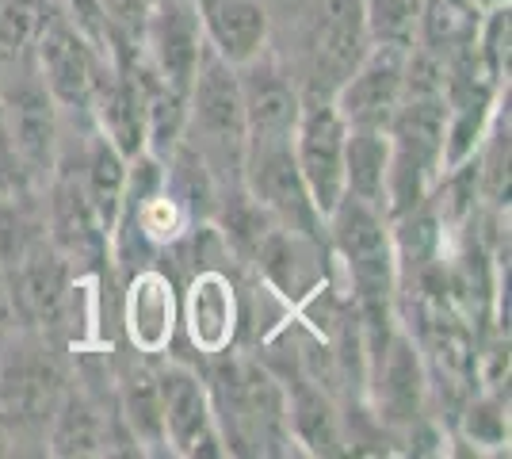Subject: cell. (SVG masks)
<instances>
[{"label": "cell", "instance_id": "1", "mask_svg": "<svg viewBox=\"0 0 512 459\" xmlns=\"http://www.w3.org/2000/svg\"><path fill=\"white\" fill-rule=\"evenodd\" d=\"M211 406L218 433L226 444V456H279L291 452L287 433V394L283 379L268 364L241 352L211 356Z\"/></svg>", "mask_w": 512, "mask_h": 459}, {"label": "cell", "instance_id": "2", "mask_svg": "<svg viewBox=\"0 0 512 459\" xmlns=\"http://www.w3.org/2000/svg\"><path fill=\"white\" fill-rule=\"evenodd\" d=\"M180 146L192 150L211 173L218 192L241 188L245 161V104L237 85V66L203 50V62L188 85V115Z\"/></svg>", "mask_w": 512, "mask_h": 459}, {"label": "cell", "instance_id": "3", "mask_svg": "<svg viewBox=\"0 0 512 459\" xmlns=\"http://www.w3.org/2000/svg\"><path fill=\"white\" fill-rule=\"evenodd\" d=\"M4 142L27 188L43 192L54 176L58 142H62V108L43 88L31 66V54L4 62Z\"/></svg>", "mask_w": 512, "mask_h": 459}, {"label": "cell", "instance_id": "4", "mask_svg": "<svg viewBox=\"0 0 512 459\" xmlns=\"http://www.w3.org/2000/svg\"><path fill=\"white\" fill-rule=\"evenodd\" d=\"M367 27H363V0H310L306 8V35H302V77H295L302 96L333 100L341 81L367 54Z\"/></svg>", "mask_w": 512, "mask_h": 459}, {"label": "cell", "instance_id": "5", "mask_svg": "<svg viewBox=\"0 0 512 459\" xmlns=\"http://www.w3.org/2000/svg\"><path fill=\"white\" fill-rule=\"evenodd\" d=\"M363 391L371 398V410L383 421L386 429H409L413 421H421L425 414V402L432 394V383H428V368L425 356L417 349L413 333L402 326L390 329L379 349L367 356V379H363Z\"/></svg>", "mask_w": 512, "mask_h": 459}, {"label": "cell", "instance_id": "6", "mask_svg": "<svg viewBox=\"0 0 512 459\" xmlns=\"http://www.w3.org/2000/svg\"><path fill=\"white\" fill-rule=\"evenodd\" d=\"M104 62L107 58L100 54V46L85 39L50 4L43 27H39V35L31 43V66H35L46 92L54 96V104L69 111V115H85L92 85H96V73H100Z\"/></svg>", "mask_w": 512, "mask_h": 459}, {"label": "cell", "instance_id": "7", "mask_svg": "<svg viewBox=\"0 0 512 459\" xmlns=\"http://www.w3.org/2000/svg\"><path fill=\"white\" fill-rule=\"evenodd\" d=\"M161 375V429H165V452L172 456H226V444L218 433L207 379L180 364H157Z\"/></svg>", "mask_w": 512, "mask_h": 459}, {"label": "cell", "instance_id": "8", "mask_svg": "<svg viewBox=\"0 0 512 459\" xmlns=\"http://www.w3.org/2000/svg\"><path fill=\"white\" fill-rule=\"evenodd\" d=\"M344 142H348V123L337 115L333 100L302 96L291 146H295L302 184L321 219L344 199Z\"/></svg>", "mask_w": 512, "mask_h": 459}, {"label": "cell", "instance_id": "9", "mask_svg": "<svg viewBox=\"0 0 512 459\" xmlns=\"http://www.w3.org/2000/svg\"><path fill=\"white\" fill-rule=\"evenodd\" d=\"M406 54L398 46H367L356 69L333 92V108L348 127H375L386 131L394 111L402 104V81H406Z\"/></svg>", "mask_w": 512, "mask_h": 459}, {"label": "cell", "instance_id": "10", "mask_svg": "<svg viewBox=\"0 0 512 459\" xmlns=\"http://www.w3.org/2000/svg\"><path fill=\"white\" fill-rule=\"evenodd\" d=\"M203 27L195 0H150L142 23V54L165 85L188 92L195 69L203 62Z\"/></svg>", "mask_w": 512, "mask_h": 459}, {"label": "cell", "instance_id": "11", "mask_svg": "<svg viewBox=\"0 0 512 459\" xmlns=\"http://www.w3.org/2000/svg\"><path fill=\"white\" fill-rule=\"evenodd\" d=\"M180 322L188 329V341L203 356H218V352L234 349L241 306H237V287L230 280V268H222V264L195 268L188 291H184Z\"/></svg>", "mask_w": 512, "mask_h": 459}, {"label": "cell", "instance_id": "12", "mask_svg": "<svg viewBox=\"0 0 512 459\" xmlns=\"http://www.w3.org/2000/svg\"><path fill=\"white\" fill-rule=\"evenodd\" d=\"M69 261L50 245V238L35 241L20 261L4 272L8 303L23 314L31 326H58L62 322L65 291H69Z\"/></svg>", "mask_w": 512, "mask_h": 459}, {"label": "cell", "instance_id": "13", "mask_svg": "<svg viewBox=\"0 0 512 459\" xmlns=\"http://www.w3.org/2000/svg\"><path fill=\"white\" fill-rule=\"evenodd\" d=\"M180 322V303H176V284L165 268L146 264L127 276V303H123V326L134 352L142 356H161L169 352L172 333Z\"/></svg>", "mask_w": 512, "mask_h": 459}, {"label": "cell", "instance_id": "14", "mask_svg": "<svg viewBox=\"0 0 512 459\" xmlns=\"http://www.w3.org/2000/svg\"><path fill=\"white\" fill-rule=\"evenodd\" d=\"M85 115L123 157H138L146 150V108H142L138 81L130 69L115 66L111 58L96 73Z\"/></svg>", "mask_w": 512, "mask_h": 459}, {"label": "cell", "instance_id": "15", "mask_svg": "<svg viewBox=\"0 0 512 459\" xmlns=\"http://www.w3.org/2000/svg\"><path fill=\"white\" fill-rule=\"evenodd\" d=\"M203 43L230 66H245L272 46V12L264 0H195Z\"/></svg>", "mask_w": 512, "mask_h": 459}, {"label": "cell", "instance_id": "16", "mask_svg": "<svg viewBox=\"0 0 512 459\" xmlns=\"http://www.w3.org/2000/svg\"><path fill=\"white\" fill-rule=\"evenodd\" d=\"M111 383H115V417L127 429L134 452H165L157 356L134 352L127 364L111 372Z\"/></svg>", "mask_w": 512, "mask_h": 459}, {"label": "cell", "instance_id": "17", "mask_svg": "<svg viewBox=\"0 0 512 459\" xmlns=\"http://www.w3.org/2000/svg\"><path fill=\"white\" fill-rule=\"evenodd\" d=\"M287 394V433L291 444L306 456H341L348 452V433H344V414L333 402V391L321 387L318 379L299 372L283 383Z\"/></svg>", "mask_w": 512, "mask_h": 459}, {"label": "cell", "instance_id": "18", "mask_svg": "<svg viewBox=\"0 0 512 459\" xmlns=\"http://www.w3.org/2000/svg\"><path fill=\"white\" fill-rule=\"evenodd\" d=\"M390 176V134L375 127H348L344 142V196L383 211ZM386 215V211H383Z\"/></svg>", "mask_w": 512, "mask_h": 459}, {"label": "cell", "instance_id": "19", "mask_svg": "<svg viewBox=\"0 0 512 459\" xmlns=\"http://www.w3.org/2000/svg\"><path fill=\"white\" fill-rule=\"evenodd\" d=\"M459 433L463 440H470L474 448H490L501 452L509 444V406L505 398L486 387V391H470L463 402V414H459Z\"/></svg>", "mask_w": 512, "mask_h": 459}, {"label": "cell", "instance_id": "20", "mask_svg": "<svg viewBox=\"0 0 512 459\" xmlns=\"http://www.w3.org/2000/svg\"><path fill=\"white\" fill-rule=\"evenodd\" d=\"M417 20H421V0H363V27L375 46H417Z\"/></svg>", "mask_w": 512, "mask_h": 459}, {"label": "cell", "instance_id": "21", "mask_svg": "<svg viewBox=\"0 0 512 459\" xmlns=\"http://www.w3.org/2000/svg\"><path fill=\"white\" fill-rule=\"evenodd\" d=\"M50 0H0V58L20 62L43 27Z\"/></svg>", "mask_w": 512, "mask_h": 459}, {"label": "cell", "instance_id": "22", "mask_svg": "<svg viewBox=\"0 0 512 459\" xmlns=\"http://www.w3.org/2000/svg\"><path fill=\"white\" fill-rule=\"evenodd\" d=\"M100 8H104L111 35H134V39H142V23H146L150 0H100Z\"/></svg>", "mask_w": 512, "mask_h": 459}, {"label": "cell", "instance_id": "23", "mask_svg": "<svg viewBox=\"0 0 512 459\" xmlns=\"http://www.w3.org/2000/svg\"><path fill=\"white\" fill-rule=\"evenodd\" d=\"M478 12H486V8H497V4H509V0H470Z\"/></svg>", "mask_w": 512, "mask_h": 459}]
</instances>
